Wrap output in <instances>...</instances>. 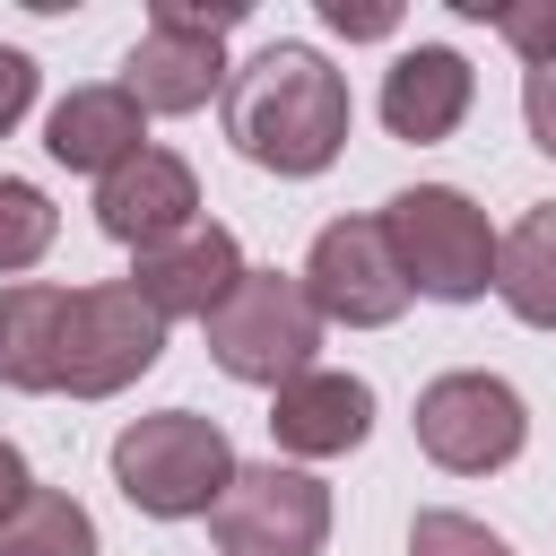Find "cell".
Listing matches in <instances>:
<instances>
[{"mask_svg": "<svg viewBox=\"0 0 556 556\" xmlns=\"http://www.w3.org/2000/svg\"><path fill=\"white\" fill-rule=\"evenodd\" d=\"M226 139L261 174H321L348 148V78L313 43H269L226 87Z\"/></svg>", "mask_w": 556, "mask_h": 556, "instance_id": "6da1fadb", "label": "cell"}, {"mask_svg": "<svg viewBox=\"0 0 556 556\" xmlns=\"http://www.w3.org/2000/svg\"><path fill=\"white\" fill-rule=\"evenodd\" d=\"M235 443L217 417L200 408H156V417H130L113 434V486L156 513V521H191V513H217V495L235 486Z\"/></svg>", "mask_w": 556, "mask_h": 556, "instance_id": "7a4b0ae2", "label": "cell"}, {"mask_svg": "<svg viewBox=\"0 0 556 556\" xmlns=\"http://www.w3.org/2000/svg\"><path fill=\"white\" fill-rule=\"evenodd\" d=\"M382 235H391V261H400L408 295L469 304V295L495 287V226L452 182H417V191L382 200Z\"/></svg>", "mask_w": 556, "mask_h": 556, "instance_id": "3957f363", "label": "cell"}, {"mask_svg": "<svg viewBox=\"0 0 556 556\" xmlns=\"http://www.w3.org/2000/svg\"><path fill=\"white\" fill-rule=\"evenodd\" d=\"M156 356H165V313H156L130 278H113V287H70L61 348H52V391H70V400H113V391H130Z\"/></svg>", "mask_w": 556, "mask_h": 556, "instance_id": "277c9868", "label": "cell"}, {"mask_svg": "<svg viewBox=\"0 0 556 556\" xmlns=\"http://www.w3.org/2000/svg\"><path fill=\"white\" fill-rule=\"evenodd\" d=\"M200 330H208V356L261 391H287L295 374H313V348H321V313H313L304 278H278V269H243V287Z\"/></svg>", "mask_w": 556, "mask_h": 556, "instance_id": "5b68a950", "label": "cell"}, {"mask_svg": "<svg viewBox=\"0 0 556 556\" xmlns=\"http://www.w3.org/2000/svg\"><path fill=\"white\" fill-rule=\"evenodd\" d=\"M226 26H243V0H156L148 35L122 61V87L139 96V113H200L226 78Z\"/></svg>", "mask_w": 556, "mask_h": 556, "instance_id": "8992f818", "label": "cell"}, {"mask_svg": "<svg viewBox=\"0 0 556 556\" xmlns=\"http://www.w3.org/2000/svg\"><path fill=\"white\" fill-rule=\"evenodd\" d=\"M530 434V408L504 374H434L417 391V452L452 478H486L521 452Z\"/></svg>", "mask_w": 556, "mask_h": 556, "instance_id": "52a82bcc", "label": "cell"}, {"mask_svg": "<svg viewBox=\"0 0 556 556\" xmlns=\"http://www.w3.org/2000/svg\"><path fill=\"white\" fill-rule=\"evenodd\" d=\"M208 530H217L226 556H321V539H330V486H321L313 469L252 460V469H235V486L217 495Z\"/></svg>", "mask_w": 556, "mask_h": 556, "instance_id": "ba28073f", "label": "cell"}, {"mask_svg": "<svg viewBox=\"0 0 556 556\" xmlns=\"http://www.w3.org/2000/svg\"><path fill=\"white\" fill-rule=\"evenodd\" d=\"M304 295L321 321H348V330H382L408 313V278L391 261V235L382 217H330L304 252Z\"/></svg>", "mask_w": 556, "mask_h": 556, "instance_id": "9c48e42d", "label": "cell"}, {"mask_svg": "<svg viewBox=\"0 0 556 556\" xmlns=\"http://www.w3.org/2000/svg\"><path fill=\"white\" fill-rule=\"evenodd\" d=\"M96 226H104L113 243H130V252H156V243L191 235V226H200V182H191V165H182L174 148H139L130 165H113V174L96 182Z\"/></svg>", "mask_w": 556, "mask_h": 556, "instance_id": "30bf717a", "label": "cell"}, {"mask_svg": "<svg viewBox=\"0 0 556 556\" xmlns=\"http://www.w3.org/2000/svg\"><path fill=\"white\" fill-rule=\"evenodd\" d=\"M130 287L165 313V321H208L235 287H243V252H235V235L217 226V217H200L191 235H174V243H156V252H139V269H130Z\"/></svg>", "mask_w": 556, "mask_h": 556, "instance_id": "8fae6325", "label": "cell"}, {"mask_svg": "<svg viewBox=\"0 0 556 556\" xmlns=\"http://www.w3.org/2000/svg\"><path fill=\"white\" fill-rule=\"evenodd\" d=\"M269 434H278V452H295V460H339V452H356L365 434H374V391L356 382V374H295L287 391H269Z\"/></svg>", "mask_w": 556, "mask_h": 556, "instance_id": "7c38bea8", "label": "cell"}, {"mask_svg": "<svg viewBox=\"0 0 556 556\" xmlns=\"http://www.w3.org/2000/svg\"><path fill=\"white\" fill-rule=\"evenodd\" d=\"M43 148L70 165V174H113V165H130L139 148H148V113H139V96L130 87H70L61 104H52V122H43Z\"/></svg>", "mask_w": 556, "mask_h": 556, "instance_id": "4fadbf2b", "label": "cell"}, {"mask_svg": "<svg viewBox=\"0 0 556 556\" xmlns=\"http://www.w3.org/2000/svg\"><path fill=\"white\" fill-rule=\"evenodd\" d=\"M469 96H478L469 61H460L452 43H417V52H400L391 78H382V122H391V139H417V148H426V139H452V130H460Z\"/></svg>", "mask_w": 556, "mask_h": 556, "instance_id": "5bb4252c", "label": "cell"}, {"mask_svg": "<svg viewBox=\"0 0 556 556\" xmlns=\"http://www.w3.org/2000/svg\"><path fill=\"white\" fill-rule=\"evenodd\" d=\"M61 313H70V287H43V278L0 287V382L9 391H52Z\"/></svg>", "mask_w": 556, "mask_h": 556, "instance_id": "9a60e30c", "label": "cell"}, {"mask_svg": "<svg viewBox=\"0 0 556 556\" xmlns=\"http://www.w3.org/2000/svg\"><path fill=\"white\" fill-rule=\"evenodd\" d=\"M495 295H504L530 330H556V200H539V208L495 243Z\"/></svg>", "mask_w": 556, "mask_h": 556, "instance_id": "2e32d148", "label": "cell"}, {"mask_svg": "<svg viewBox=\"0 0 556 556\" xmlns=\"http://www.w3.org/2000/svg\"><path fill=\"white\" fill-rule=\"evenodd\" d=\"M0 556H96V521H87L78 495L35 486V495L17 504V521L0 530Z\"/></svg>", "mask_w": 556, "mask_h": 556, "instance_id": "e0dca14e", "label": "cell"}, {"mask_svg": "<svg viewBox=\"0 0 556 556\" xmlns=\"http://www.w3.org/2000/svg\"><path fill=\"white\" fill-rule=\"evenodd\" d=\"M52 200L35 191V182H17V174H0V278L9 269H35L43 252H52Z\"/></svg>", "mask_w": 556, "mask_h": 556, "instance_id": "ac0fdd59", "label": "cell"}, {"mask_svg": "<svg viewBox=\"0 0 556 556\" xmlns=\"http://www.w3.org/2000/svg\"><path fill=\"white\" fill-rule=\"evenodd\" d=\"M452 9L460 17H486L530 70H556V0H495V9L486 0H452Z\"/></svg>", "mask_w": 556, "mask_h": 556, "instance_id": "d6986e66", "label": "cell"}, {"mask_svg": "<svg viewBox=\"0 0 556 556\" xmlns=\"http://www.w3.org/2000/svg\"><path fill=\"white\" fill-rule=\"evenodd\" d=\"M408 556H513V547L469 513H417L408 521Z\"/></svg>", "mask_w": 556, "mask_h": 556, "instance_id": "ffe728a7", "label": "cell"}, {"mask_svg": "<svg viewBox=\"0 0 556 556\" xmlns=\"http://www.w3.org/2000/svg\"><path fill=\"white\" fill-rule=\"evenodd\" d=\"M26 104H35V61L17 43H0V139L26 122Z\"/></svg>", "mask_w": 556, "mask_h": 556, "instance_id": "44dd1931", "label": "cell"}, {"mask_svg": "<svg viewBox=\"0 0 556 556\" xmlns=\"http://www.w3.org/2000/svg\"><path fill=\"white\" fill-rule=\"evenodd\" d=\"M521 113H530V139L556 156V70H530V87H521Z\"/></svg>", "mask_w": 556, "mask_h": 556, "instance_id": "7402d4cb", "label": "cell"}, {"mask_svg": "<svg viewBox=\"0 0 556 556\" xmlns=\"http://www.w3.org/2000/svg\"><path fill=\"white\" fill-rule=\"evenodd\" d=\"M321 17H330V35H348V43L391 35V26H400V9H348V0H321Z\"/></svg>", "mask_w": 556, "mask_h": 556, "instance_id": "603a6c76", "label": "cell"}, {"mask_svg": "<svg viewBox=\"0 0 556 556\" xmlns=\"http://www.w3.org/2000/svg\"><path fill=\"white\" fill-rule=\"evenodd\" d=\"M26 495H35V478H26V452L0 434V530L17 521V504H26Z\"/></svg>", "mask_w": 556, "mask_h": 556, "instance_id": "cb8c5ba5", "label": "cell"}]
</instances>
